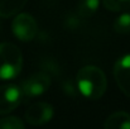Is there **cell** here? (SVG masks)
Masks as SVG:
<instances>
[{
  "instance_id": "obj_1",
  "label": "cell",
  "mask_w": 130,
  "mask_h": 129,
  "mask_svg": "<svg viewBox=\"0 0 130 129\" xmlns=\"http://www.w3.org/2000/svg\"><path fill=\"white\" fill-rule=\"evenodd\" d=\"M77 86L80 92L90 100L100 99L107 87L105 72L97 66H84L77 72Z\"/></svg>"
},
{
  "instance_id": "obj_2",
  "label": "cell",
  "mask_w": 130,
  "mask_h": 129,
  "mask_svg": "<svg viewBox=\"0 0 130 129\" xmlns=\"http://www.w3.org/2000/svg\"><path fill=\"white\" fill-rule=\"evenodd\" d=\"M23 54L13 43H0V80L15 79L22 71Z\"/></svg>"
},
{
  "instance_id": "obj_3",
  "label": "cell",
  "mask_w": 130,
  "mask_h": 129,
  "mask_svg": "<svg viewBox=\"0 0 130 129\" xmlns=\"http://www.w3.org/2000/svg\"><path fill=\"white\" fill-rule=\"evenodd\" d=\"M11 31L14 36L23 41V42H29L36 38L37 32H38V25L36 19L27 13L18 14L13 22H11Z\"/></svg>"
},
{
  "instance_id": "obj_4",
  "label": "cell",
  "mask_w": 130,
  "mask_h": 129,
  "mask_svg": "<svg viewBox=\"0 0 130 129\" xmlns=\"http://www.w3.org/2000/svg\"><path fill=\"white\" fill-rule=\"evenodd\" d=\"M53 118V106L48 103L38 101L32 104L25 111V120L30 125H43Z\"/></svg>"
},
{
  "instance_id": "obj_5",
  "label": "cell",
  "mask_w": 130,
  "mask_h": 129,
  "mask_svg": "<svg viewBox=\"0 0 130 129\" xmlns=\"http://www.w3.org/2000/svg\"><path fill=\"white\" fill-rule=\"evenodd\" d=\"M51 86V77L44 72H37L29 76L22 84V91L25 96H39L44 94Z\"/></svg>"
},
{
  "instance_id": "obj_6",
  "label": "cell",
  "mask_w": 130,
  "mask_h": 129,
  "mask_svg": "<svg viewBox=\"0 0 130 129\" xmlns=\"http://www.w3.org/2000/svg\"><path fill=\"white\" fill-rule=\"evenodd\" d=\"M23 91L17 85L0 86V114L13 111L22 101Z\"/></svg>"
},
{
  "instance_id": "obj_7",
  "label": "cell",
  "mask_w": 130,
  "mask_h": 129,
  "mask_svg": "<svg viewBox=\"0 0 130 129\" xmlns=\"http://www.w3.org/2000/svg\"><path fill=\"white\" fill-rule=\"evenodd\" d=\"M114 77L121 92L130 97V54H125L116 61Z\"/></svg>"
},
{
  "instance_id": "obj_8",
  "label": "cell",
  "mask_w": 130,
  "mask_h": 129,
  "mask_svg": "<svg viewBox=\"0 0 130 129\" xmlns=\"http://www.w3.org/2000/svg\"><path fill=\"white\" fill-rule=\"evenodd\" d=\"M104 127L106 129H130V114L126 111H115L107 117Z\"/></svg>"
},
{
  "instance_id": "obj_9",
  "label": "cell",
  "mask_w": 130,
  "mask_h": 129,
  "mask_svg": "<svg viewBox=\"0 0 130 129\" xmlns=\"http://www.w3.org/2000/svg\"><path fill=\"white\" fill-rule=\"evenodd\" d=\"M28 0H0V17L9 18L24 8Z\"/></svg>"
},
{
  "instance_id": "obj_10",
  "label": "cell",
  "mask_w": 130,
  "mask_h": 129,
  "mask_svg": "<svg viewBox=\"0 0 130 129\" xmlns=\"http://www.w3.org/2000/svg\"><path fill=\"white\" fill-rule=\"evenodd\" d=\"M114 31L119 34L130 33V13H124L119 15L114 22Z\"/></svg>"
},
{
  "instance_id": "obj_11",
  "label": "cell",
  "mask_w": 130,
  "mask_h": 129,
  "mask_svg": "<svg viewBox=\"0 0 130 129\" xmlns=\"http://www.w3.org/2000/svg\"><path fill=\"white\" fill-rule=\"evenodd\" d=\"M100 5V0H80L78 13L81 17H91Z\"/></svg>"
},
{
  "instance_id": "obj_12",
  "label": "cell",
  "mask_w": 130,
  "mask_h": 129,
  "mask_svg": "<svg viewBox=\"0 0 130 129\" xmlns=\"http://www.w3.org/2000/svg\"><path fill=\"white\" fill-rule=\"evenodd\" d=\"M102 4L110 11H124L130 8V0H102Z\"/></svg>"
},
{
  "instance_id": "obj_13",
  "label": "cell",
  "mask_w": 130,
  "mask_h": 129,
  "mask_svg": "<svg viewBox=\"0 0 130 129\" xmlns=\"http://www.w3.org/2000/svg\"><path fill=\"white\" fill-rule=\"evenodd\" d=\"M24 123L17 117H5L0 119L1 129H24Z\"/></svg>"
},
{
  "instance_id": "obj_14",
  "label": "cell",
  "mask_w": 130,
  "mask_h": 129,
  "mask_svg": "<svg viewBox=\"0 0 130 129\" xmlns=\"http://www.w3.org/2000/svg\"><path fill=\"white\" fill-rule=\"evenodd\" d=\"M0 18H1V17H0Z\"/></svg>"
}]
</instances>
